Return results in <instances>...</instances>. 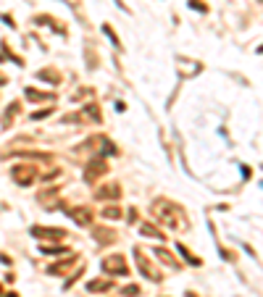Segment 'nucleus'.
Instances as JSON below:
<instances>
[{
	"label": "nucleus",
	"mask_w": 263,
	"mask_h": 297,
	"mask_svg": "<svg viewBox=\"0 0 263 297\" xmlns=\"http://www.w3.org/2000/svg\"><path fill=\"white\" fill-rule=\"evenodd\" d=\"M100 266H103L105 273H114V276H126V273H129V263H126V258L121 253H114V255L103 258Z\"/></svg>",
	"instance_id": "1"
},
{
	"label": "nucleus",
	"mask_w": 263,
	"mask_h": 297,
	"mask_svg": "<svg viewBox=\"0 0 263 297\" xmlns=\"http://www.w3.org/2000/svg\"><path fill=\"white\" fill-rule=\"evenodd\" d=\"M37 179V169L34 166H13V181L21 187H29Z\"/></svg>",
	"instance_id": "2"
},
{
	"label": "nucleus",
	"mask_w": 263,
	"mask_h": 297,
	"mask_svg": "<svg viewBox=\"0 0 263 297\" xmlns=\"http://www.w3.org/2000/svg\"><path fill=\"white\" fill-rule=\"evenodd\" d=\"M105 171H108V163L103 161V158H95V161H90V166H87V171H84V181H87V184H92V181L98 176H103Z\"/></svg>",
	"instance_id": "3"
},
{
	"label": "nucleus",
	"mask_w": 263,
	"mask_h": 297,
	"mask_svg": "<svg viewBox=\"0 0 263 297\" xmlns=\"http://www.w3.org/2000/svg\"><path fill=\"white\" fill-rule=\"evenodd\" d=\"M135 258H137V263H140V271H142V276H150L153 282H158L161 279V273L153 268L150 263H147V258L142 255V250H135Z\"/></svg>",
	"instance_id": "4"
},
{
	"label": "nucleus",
	"mask_w": 263,
	"mask_h": 297,
	"mask_svg": "<svg viewBox=\"0 0 263 297\" xmlns=\"http://www.w3.org/2000/svg\"><path fill=\"white\" fill-rule=\"evenodd\" d=\"M32 234L34 237H45V239H63L66 237L63 229H53V226H45V229H42V226H32Z\"/></svg>",
	"instance_id": "5"
},
{
	"label": "nucleus",
	"mask_w": 263,
	"mask_h": 297,
	"mask_svg": "<svg viewBox=\"0 0 263 297\" xmlns=\"http://www.w3.org/2000/svg\"><path fill=\"white\" fill-rule=\"evenodd\" d=\"M66 213H69L79 226H84V224H90V221H92V216H90V211H87V208H74V211H66Z\"/></svg>",
	"instance_id": "6"
},
{
	"label": "nucleus",
	"mask_w": 263,
	"mask_h": 297,
	"mask_svg": "<svg viewBox=\"0 0 263 297\" xmlns=\"http://www.w3.org/2000/svg\"><path fill=\"white\" fill-rule=\"evenodd\" d=\"M105 289H111V282L108 279H95L87 284V292H105Z\"/></svg>",
	"instance_id": "7"
},
{
	"label": "nucleus",
	"mask_w": 263,
	"mask_h": 297,
	"mask_svg": "<svg viewBox=\"0 0 263 297\" xmlns=\"http://www.w3.org/2000/svg\"><path fill=\"white\" fill-rule=\"evenodd\" d=\"M119 195H121V192H119V187H116V184H111V187H103V190L98 192V197H100V200H105V197H108V200H116Z\"/></svg>",
	"instance_id": "8"
},
{
	"label": "nucleus",
	"mask_w": 263,
	"mask_h": 297,
	"mask_svg": "<svg viewBox=\"0 0 263 297\" xmlns=\"http://www.w3.org/2000/svg\"><path fill=\"white\" fill-rule=\"evenodd\" d=\"M18 110H21V105H18V103H11V108L6 110V116H3V126H6V129L11 126V121H13V116H16Z\"/></svg>",
	"instance_id": "9"
},
{
	"label": "nucleus",
	"mask_w": 263,
	"mask_h": 297,
	"mask_svg": "<svg viewBox=\"0 0 263 297\" xmlns=\"http://www.w3.org/2000/svg\"><path fill=\"white\" fill-rule=\"evenodd\" d=\"M140 234H142V237H158V239H163V234L156 229V226H150V224H142V226H140Z\"/></svg>",
	"instance_id": "10"
},
{
	"label": "nucleus",
	"mask_w": 263,
	"mask_h": 297,
	"mask_svg": "<svg viewBox=\"0 0 263 297\" xmlns=\"http://www.w3.org/2000/svg\"><path fill=\"white\" fill-rule=\"evenodd\" d=\"M27 98L29 100H53V95H48V92H37V89H27Z\"/></svg>",
	"instance_id": "11"
},
{
	"label": "nucleus",
	"mask_w": 263,
	"mask_h": 297,
	"mask_svg": "<svg viewBox=\"0 0 263 297\" xmlns=\"http://www.w3.org/2000/svg\"><path fill=\"white\" fill-rule=\"evenodd\" d=\"M121 218V208H116V205H105L103 208V218Z\"/></svg>",
	"instance_id": "12"
},
{
	"label": "nucleus",
	"mask_w": 263,
	"mask_h": 297,
	"mask_svg": "<svg viewBox=\"0 0 263 297\" xmlns=\"http://www.w3.org/2000/svg\"><path fill=\"white\" fill-rule=\"evenodd\" d=\"M124 294H129V297H137V294H140V287L129 284V287H124Z\"/></svg>",
	"instance_id": "13"
}]
</instances>
